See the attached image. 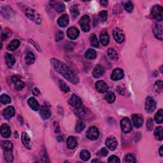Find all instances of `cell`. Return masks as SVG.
I'll use <instances>...</instances> for the list:
<instances>
[{
  "label": "cell",
  "instance_id": "1",
  "mask_svg": "<svg viewBox=\"0 0 163 163\" xmlns=\"http://www.w3.org/2000/svg\"><path fill=\"white\" fill-rule=\"evenodd\" d=\"M51 63L55 70L58 73L61 75L64 78H65L72 84H77L79 82V78L78 76L75 75L74 72L72 71L66 64L56 58L51 59Z\"/></svg>",
  "mask_w": 163,
  "mask_h": 163
},
{
  "label": "cell",
  "instance_id": "2",
  "mask_svg": "<svg viewBox=\"0 0 163 163\" xmlns=\"http://www.w3.org/2000/svg\"><path fill=\"white\" fill-rule=\"evenodd\" d=\"M26 15L28 19L36 24H40L42 22V18L40 15L33 9L28 8L26 9Z\"/></svg>",
  "mask_w": 163,
  "mask_h": 163
},
{
  "label": "cell",
  "instance_id": "3",
  "mask_svg": "<svg viewBox=\"0 0 163 163\" xmlns=\"http://www.w3.org/2000/svg\"><path fill=\"white\" fill-rule=\"evenodd\" d=\"M151 14L153 17L157 21L161 22L163 19V9L161 5H156L152 9Z\"/></svg>",
  "mask_w": 163,
  "mask_h": 163
},
{
  "label": "cell",
  "instance_id": "4",
  "mask_svg": "<svg viewBox=\"0 0 163 163\" xmlns=\"http://www.w3.org/2000/svg\"><path fill=\"white\" fill-rule=\"evenodd\" d=\"M157 103L154 98L152 96L147 98L145 101V110L148 113H152L156 108Z\"/></svg>",
  "mask_w": 163,
  "mask_h": 163
},
{
  "label": "cell",
  "instance_id": "5",
  "mask_svg": "<svg viewBox=\"0 0 163 163\" xmlns=\"http://www.w3.org/2000/svg\"><path fill=\"white\" fill-rule=\"evenodd\" d=\"M100 136V131L98 129L96 126H91L90 127L88 131H87L86 136L87 138L90 140H96Z\"/></svg>",
  "mask_w": 163,
  "mask_h": 163
},
{
  "label": "cell",
  "instance_id": "6",
  "mask_svg": "<svg viewBox=\"0 0 163 163\" xmlns=\"http://www.w3.org/2000/svg\"><path fill=\"white\" fill-rule=\"evenodd\" d=\"M120 127L122 131L125 133H128L132 130V126L130 120L127 117H124L120 121Z\"/></svg>",
  "mask_w": 163,
  "mask_h": 163
},
{
  "label": "cell",
  "instance_id": "7",
  "mask_svg": "<svg viewBox=\"0 0 163 163\" xmlns=\"http://www.w3.org/2000/svg\"><path fill=\"white\" fill-rule=\"evenodd\" d=\"M80 25L84 32H88L90 30V18L88 15L83 16L80 21Z\"/></svg>",
  "mask_w": 163,
  "mask_h": 163
},
{
  "label": "cell",
  "instance_id": "8",
  "mask_svg": "<svg viewBox=\"0 0 163 163\" xmlns=\"http://www.w3.org/2000/svg\"><path fill=\"white\" fill-rule=\"evenodd\" d=\"M69 104L76 108H78L81 107L82 106V102L80 98L78 97L77 95H76L75 94H72L70 99L68 101Z\"/></svg>",
  "mask_w": 163,
  "mask_h": 163
},
{
  "label": "cell",
  "instance_id": "9",
  "mask_svg": "<svg viewBox=\"0 0 163 163\" xmlns=\"http://www.w3.org/2000/svg\"><path fill=\"white\" fill-rule=\"evenodd\" d=\"M105 144L106 146H107V148H108L110 150H114L116 149L117 145H118V143H117V140L114 136H111L106 139Z\"/></svg>",
  "mask_w": 163,
  "mask_h": 163
},
{
  "label": "cell",
  "instance_id": "10",
  "mask_svg": "<svg viewBox=\"0 0 163 163\" xmlns=\"http://www.w3.org/2000/svg\"><path fill=\"white\" fill-rule=\"evenodd\" d=\"M113 37L117 43H121L124 41L125 35L123 31L119 28H116L113 31Z\"/></svg>",
  "mask_w": 163,
  "mask_h": 163
},
{
  "label": "cell",
  "instance_id": "11",
  "mask_svg": "<svg viewBox=\"0 0 163 163\" xmlns=\"http://www.w3.org/2000/svg\"><path fill=\"white\" fill-rule=\"evenodd\" d=\"M49 4H50V6L51 7H52L58 13H61L64 12V9H65V5L63 2L52 1L49 2Z\"/></svg>",
  "mask_w": 163,
  "mask_h": 163
},
{
  "label": "cell",
  "instance_id": "12",
  "mask_svg": "<svg viewBox=\"0 0 163 163\" xmlns=\"http://www.w3.org/2000/svg\"><path fill=\"white\" fill-rule=\"evenodd\" d=\"M132 120L134 126L136 128H140L143 126V118L142 115L133 114L132 115Z\"/></svg>",
  "mask_w": 163,
  "mask_h": 163
},
{
  "label": "cell",
  "instance_id": "13",
  "mask_svg": "<svg viewBox=\"0 0 163 163\" xmlns=\"http://www.w3.org/2000/svg\"><path fill=\"white\" fill-rule=\"evenodd\" d=\"M12 81L15 85V88L17 90H21L24 88V83L20 80V76L15 75L12 77Z\"/></svg>",
  "mask_w": 163,
  "mask_h": 163
},
{
  "label": "cell",
  "instance_id": "14",
  "mask_svg": "<svg viewBox=\"0 0 163 163\" xmlns=\"http://www.w3.org/2000/svg\"><path fill=\"white\" fill-rule=\"evenodd\" d=\"M124 76V71L122 69H120V68H116V69H115L112 72V74L111 75V78L113 80L117 81L123 78Z\"/></svg>",
  "mask_w": 163,
  "mask_h": 163
},
{
  "label": "cell",
  "instance_id": "15",
  "mask_svg": "<svg viewBox=\"0 0 163 163\" xmlns=\"http://www.w3.org/2000/svg\"><path fill=\"white\" fill-rule=\"evenodd\" d=\"M95 86H96V90L100 93H106L107 92V90H108V85L106 84V82H105L103 80L98 81L96 83Z\"/></svg>",
  "mask_w": 163,
  "mask_h": 163
},
{
  "label": "cell",
  "instance_id": "16",
  "mask_svg": "<svg viewBox=\"0 0 163 163\" xmlns=\"http://www.w3.org/2000/svg\"><path fill=\"white\" fill-rule=\"evenodd\" d=\"M162 24H156L153 29V32L155 37L160 41L162 40L163 34H162Z\"/></svg>",
  "mask_w": 163,
  "mask_h": 163
},
{
  "label": "cell",
  "instance_id": "17",
  "mask_svg": "<svg viewBox=\"0 0 163 163\" xmlns=\"http://www.w3.org/2000/svg\"><path fill=\"white\" fill-rule=\"evenodd\" d=\"M105 73V69L103 66L100 65V64H98L94 68L93 71V75L94 78H98L102 77Z\"/></svg>",
  "mask_w": 163,
  "mask_h": 163
},
{
  "label": "cell",
  "instance_id": "18",
  "mask_svg": "<svg viewBox=\"0 0 163 163\" xmlns=\"http://www.w3.org/2000/svg\"><path fill=\"white\" fill-rule=\"evenodd\" d=\"M79 30L75 27L70 28L67 31V35L71 40L77 39L79 36Z\"/></svg>",
  "mask_w": 163,
  "mask_h": 163
},
{
  "label": "cell",
  "instance_id": "19",
  "mask_svg": "<svg viewBox=\"0 0 163 163\" xmlns=\"http://www.w3.org/2000/svg\"><path fill=\"white\" fill-rule=\"evenodd\" d=\"M15 113H16L15 108L12 106H10V107H8L3 110V115L6 119H10L15 115Z\"/></svg>",
  "mask_w": 163,
  "mask_h": 163
},
{
  "label": "cell",
  "instance_id": "20",
  "mask_svg": "<svg viewBox=\"0 0 163 163\" xmlns=\"http://www.w3.org/2000/svg\"><path fill=\"white\" fill-rule=\"evenodd\" d=\"M69 17H68V15L66 14H63L61 16L58 20V24L61 26V28H66L67 26L69 24Z\"/></svg>",
  "mask_w": 163,
  "mask_h": 163
},
{
  "label": "cell",
  "instance_id": "21",
  "mask_svg": "<svg viewBox=\"0 0 163 163\" xmlns=\"http://www.w3.org/2000/svg\"><path fill=\"white\" fill-rule=\"evenodd\" d=\"M40 115L43 119L47 120L50 118V117L51 116V112L47 107L43 106L40 108Z\"/></svg>",
  "mask_w": 163,
  "mask_h": 163
},
{
  "label": "cell",
  "instance_id": "22",
  "mask_svg": "<svg viewBox=\"0 0 163 163\" xmlns=\"http://www.w3.org/2000/svg\"><path fill=\"white\" fill-rule=\"evenodd\" d=\"M22 142L23 143L24 146L28 149H31V146L30 144V142H31V139H30L29 136L26 133V132H23L22 134Z\"/></svg>",
  "mask_w": 163,
  "mask_h": 163
},
{
  "label": "cell",
  "instance_id": "23",
  "mask_svg": "<svg viewBox=\"0 0 163 163\" xmlns=\"http://www.w3.org/2000/svg\"><path fill=\"white\" fill-rule=\"evenodd\" d=\"M1 135L3 138H8L11 136V129L8 125L4 124L1 127Z\"/></svg>",
  "mask_w": 163,
  "mask_h": 163
},
{
  "label": "cell",
  "instance_id": "24",
  "mask_svg": "<svg viewBox=\"0 0 163 163\" xmlns=\"http://www.w3.org/2000/svg\"><path fill=\"white\" fill-rule=\"evenodd\" d=\"M100 40L102 45H104V46H107L110 42V36L108 35V33L105 31H102L100 34Z\"/></svg>",
  "mask_w": 163,
  "mask_h": 163
},
{
  "label": "cell",
  "instance_id": "25",
  "mask_svg": "<svg viewBox=\"0 0 163 163\" xmlns=\"http://www.w3.org/2000/svg\"><path fill=\"white\" fill-rule=\"evenodd\" d=\"M5 61L6 66L9 68H12L14 65L15 63H16V59H15L14 56L10 54V53H6L5 54Z\"/></svg>",
  "mask_w": 163,
  "mask_h": 163
},
{
  "label": "cell",
  "instance_id": "26",
  "mask_svg": "<svg viewBox=\"0 0 163 163\" xmlns=\"http://www.w3.org/2000/svg\"><path fill=\"white\" fill-rule=\"evenodd\" d=\"M28 103L30 108L35 111H37L40 108L38 102V101L34 97H31L29 98L28 100Z\"/></svg>",
  "mask_w": 163,
  "mask_h": 163
},
{
  "label": "cell",
  "instance_id": "27",
  "mask_svg": "<svg viewBox=\"0 0 163 163\" xmlns=\"http://www.w3.org/2000/svg\"><path fill=\"white\" fill-rule=\"evenodd\" d=\"M1 14L5 18H11L14 16V12L9 6H3L1 7Z\"/></svg>",
  "mask_w": 163,
  "mask_h": 163
},
{
  "label": "cell",
  "instance_id": "28",
  "mask_svg": "<svg viewBox=\"0 0 163 163\" xmlns=\"http://www.w3.org/2000/svg\"><path fill=\"white\" fill-rule=\"evenodd\" d=\"M78 142L77 140L74 136H70L67 140V146L68 149H74L77 146Z\"/></svg>",
  "mask_w": 163,
  "mask_h": 163
},
{
  "label": "cell",
  "instance_id": "29",
  "mask_svg": "<svg viewBox=\"0 0 163 163\" xmlns=\"http://www.w3.org/2000/svg\"><path fill=\"white\" fill-rule=\"evenodd\" d=\"M2 149L5 152H12L13 150V145L11 142L8 140H4L1 143Z\"/></svg>",
  "mask_w": 163,
  "mask_h": 163
},
{
  "label": "cell",
  "instance_id": "30",
  "mask_svg": "<svg viewBox=\"0 0 163 163\" xmlns=\"http://www.w3.org/2000/svg\"><path fill=\"white\" fill-rule=\"evenodd\" d=\"M21 45V41L17 39L13 40L7 46V49L10 51H13L17 49Z\"/></svg>",
  "mask_w": 163,
  "mask_h": 163
},
{
  "label": "cell",
  "instance_id": "31",
  "mask_svg": "<svg viewBox=\"0 0 163 163\" xmlns=\"http://www.w3.org/2000/svg\"><path fill=\"white\" fill-rule=\"evenodd\" d=\"M25 61L26 63H27L28 65H31L33 64L35 61V56L34 54L31 52H28L26 55L25 57Z\"/></svg>",
  "mask_w": 163,
  "mask_h": 163
},
{
  "label": "cell",
  "instance_id": "32",
  "mask_svg": "<svg viewBox=\"0 0 163 163\" xmlns=\"http://www.w3.org/2000/svg\"><path fill=\"white\" fill-rule=\"evenodd\" d=\"M96 52L95 50L92 48H89L85 53V56L87 59H94L96 58Z\"/></svg>",
  "mask_w": 163,
  "mask_h": 163
},
{
  "label": "cell",
  "instance_id": "33",
  "mask_svg": "<svg viewBox=\"0 0 163 163\" xmlns=\"http://www.w3.org/2000/svg\"><path fill=\"white\" fill-rule=\"evenodd\" d=\"M108 56L110 57V58L112 60L114 61H117L119 59L118 54H117V52H116L115 49H113L112 48L108 49Z\"/></svg>",
  "mask_w": 163,
  "mask_h": 163
},
{
  "label": "cell",
  "instance_id": "34",
  "mask_svg": "<svg viewBox=\"0 0 163 163\" xmlns=\"http://www.w3.org/2000/svg\"><path fill=\"white\" fill-rule=\"evenodd\" d=\"M154 135L155 137L158 140H162L163 139V129L161 126H159L155 128Z\"/></svg>",
  "mask_w": 163,
  "mask_h": 163
},
{
  "label": "cell",
  "instance_id": "35",
  "mask_svg": "<svg viewBox=\"0 0 163 163\" xmlns=\"http://www.w3.org/2000/svg\"><path fill=\"white\" fill-rule=\"evenodd\" d=\"M105 99L108 103H113L115 101V95L112 92H107L105 94Z\"/></svg>",
  "mask_w": 163,
  "mask_h": 163
},
{
  "label": "cell",
  "instance_id": "36",
  "mask_svg": "<svg viewBox=\"0 0 163 163\" xmlns=\"http://www.w3.org/2000/svg\"><path fill=\"white\" fill-rule=\"evenodd\" d=\"M155 121L157 124H162L163 122V112L162 110L160 109L155 115Z\"/></svg>",
  "mask_w": 163,
  "mask_h": 163
},
{
  "label": "cell",
  "instance_id": "37",
  "mask_svg": "<svg viewBox=\"0 0 163 163\" xmlns=\"http://www.w3.org/2000/svg\"><path fill=\"white\" fill-rule=\"evenodd\" d=\"M85 127V126L84 121L82 120H78L77 125H76L75 131L78 132V133H80V132H81L82 131H84Z\"/></svg>",
  "mask_w": 163,
  "mask_h": 163
},
{
  "label": "cell",
  "instance_id": "38",
  "mask_svg": "<svg viewBox=\"0 0 163 163\" xmlns=\"http://www.w3.org/2000/svg\"><path fill=\"white\" fill-rule=\"evenodd\" d=\"M80 157L84 161H88L90 158V154L88 150H83L80 154Z\"/></svg>",
  "mask_w": 163,
  "mask_h": 163
},
{
  "label": "cell",
  "instance_id": "39",
  "mask_svg": "<svg viewBox=\"0 0 163 163\" xmlns=\"http://www.w3.org/2000/svg\"><path fill=\"white\" fill-rule=\"evenodd\" d=\"M90 45H91L93 47L95 48H98L99 47V41H98L95 34H91V35H90Z\"/></svg>",
  "mask_w": 163,
  "mask_h": 163
},
{
  "label": "cell",
  "instance_id": "40",
  "mask_svg": "<svg viewBox=\"0 0 163 163\" xmlns=\"http://www.w3.org/2000/svg\"><path fill=\"white\" fill-rule=\"evenodd\" d=\"M124 161L126 162H131V163H134L136 162L135 156L132 154H127L124 157Z\"/></svg>",
  "mask_w": 163,
  "mask_h": 163
},
{
  "label": "cell",
  "instance_id": "41",
  "mask_svg": "<svg viewBox=\"0 0 163 163\" xmlns=\"http://www.w3.org/2000/svg\"><path fill=\"white\" fill-rule=\"evenodd\" d=\"M12 35V32L9 29H5L1 33V40H5Z\"/></svg>",
  "mask_w": 163,
  "mask_h": 163
},
{
  "label": "cell",
  "instance_id": "42",
  "mask_svg": "<svg viewBox=\"0 0 163 163\" xmlns=\"http://www.w3.org/2000/svg\"><path fill=\"white\" fill-rule=\"evenodd\" d=\"M1 102L3 105H7L11 103V98L7 94H3L1 96Z\"/></svg>",
  "mask_w": 163,
  "mask_h": 163
},
{
  "label": "cell",
  "instance_id": "43",
  "mask_svg": "<svg viewBox=\"0 0 163 163\" xmlns=\"http://www.w3.org/2000/svg\"><path fill=\"white\" fill-rule=\"evenodd\" d=\"M59 87H60V89H61L63 92L64 93H68L70 91V88L68 86V85L66 84L65 82L62 81V80H60L59 82Z\"/></svg>",
  "mask_w": 163,
  "mask_h": 163
},
{
  "label": "cell",
  "instance_id": "44",
  "mask_svg": "<svg viewBox=\"0 0 163 163\" xmlns=\"http://www.w3.org/2000/svg\"><path fill=\"white\" fill-rule=\"evenodd\" d=\"M124 8H125V10H126L127 12L131 13L132 12V10H133L134 5H133V4H132V3L131 1H128L124 4Z\"/></svg>",
  "mask_w": 163,
  "mask_h": 163
},
{
  "label": "cell",
  "instance_id": "45",
  "mask_svg": "<svg viewBox=\"0 0 163 163\" xmlns=\"http://www.w3.org/2000/svg\"><path fill=\"white\" fill-rule=\"evenodd\" d=\"M70 12H71V14L72 15V16H73L74 18L77 17L78 16V14H79V12H78V9L77 5H75L73 6H72L71 9H70Z\"/></svg>",
  "mask_w": 163,
  "mask_h": 163
},
{
  "label": "cell",
  "instance_id": "46",
  "mask_svg": "<svg viewBox=\"0 0 163 163\" xmlns=\"http://www.w3.org/2000/svg\"><path fill=\"white\" fill-rule=\"evenodd\" d=\"M5 159L6 161L12 162L14 159V156L12 154V152H5Z\"/></svg>",
  "mask_w": 163,
  "mask_h": 163
},
{
  "label": "cell",
  "instance_id": "47",
  "mask_svg": "<svg viewBox=\"0 0 163 163\" xmlns=\"http://www.w3.org/2000/svg\"><path fill=\"white\" fill-rule=\"evenodd\" d=\"M97 154L100 157H105L108 154V150H107V148L103 147L101 149L98 151Z\"/></svg>",
  "mask_w": 163,
  "mask_h": 163
},
{
  "label": "cell",
  "instance_id": "48",
  "mask_svg": "<svg viewBox=\"0 0 163 163\" xmlns=\"http://www.w3.org/2000/svg\"><path fill=\"white\" fill-rule=\"evenodd\" d=\"M155 89L157 93H161L162 91V80H157L155 84Z\"/></svg>",
  "mask_w": 163,
  "mask_h": 163
},
{
  "label": "cell",
  "instance_id": "49",
  "mask_svg": "<svg viewBox=\"0 0 163 163\" xmlns=\"http://www.w3.org/2000/svg\"><path fill=\"white\" fill-rule=\"evenodd\" d=\"M99 17L102 21H106L108 17V12L106 10H102L99 13Z\"/></svg>",
  "mask_w": 163,
  "mask_h": 163
},
{
  "label": "cell",
  "instance_id": "50",
  "mask_svg": "<svg viewBox=\"0 0 163 163\" xmlns=\"http://www.w3.org/2000/svg\"><path fill=\"white\" fill-rule=\"evenodd\" d=\"M75 112H76V113L77 114V115H78L80 117L84 116L86 114V111L85 110V108L84 107H82V106L81 107L77 108V110H76Z\"/></svg>",
  "mask_w": 163,
  "mask_h": 163
},
{
  "label": "cell",
  "instance_id": "51",
  "mask_svg": "<svg viewBox=\"0 0 163 163\" xmlns=\"http://www.w3.org/2000/svg\"><path fill=\"white\" fill-rule=\"evenodd\" d=\"M120 162V159L114 155H111V156L108 159V162H110V163H117V162Z\"/></svg>",
  "mask_w": 163,
  "mask_h": 163
},
{
  "label": "cell",
  "instance_id": "52",
  "mask_svg": "<svg viewBox=\"0 0 163 163\" xmlns=\"http://www.w3.org/2000/svg\"><path fill=\"white\" fill-rule=\"evenodd\" d=\"M154 127V123H153V120L152 119H149L147 120V129L148 131H152L153 130Z\"/></svg>",
  "mask_w": 163,
  "mask_h": 163
},
{
  "label": "cell",
  "instance_id": "53",
  "mask_svg": "<svg viewBox=\"0 0 163 163\" xmlns=\"http://www.w3.org/2000/svg\"><path fill=\"white\" fill-rule=\"evenodd\" d=\"M63 38V33L61 31H58V33H56V40L57 41H59L61 40Z\"/></svg>",
  "mask_w": 163,
  "mask_h": 163
},
{
  "label": "cell",
  "instance_id": "54",
  "mask_svg": "<svg viewBox=\"0 0 163 163\" xmlns=\"http://www.w3.org/2000/svg\"><path fill=\"white\" fill-rule=\"evenodd\" d=\"M28 40H29V41L30 43H31L33 45H34V47H35V48H37V50L38 51V52H40V47H39V45H38L36 43H35V41H33L32 39H28Z\"/></svg>",
  "mask_w": 163,
  "mask_h": 163
},
{
  "label": "cell",
  "instance_id": "55",
  "mask_svg": "<svg viewBox=\"0 0 163 163\" xmlns=\"http://www.w3.org/2000/svg\"><path fill=\"white\" fill-rule=\"evenodd\" d=\"M33 95L34 96H37L39 95L40 92V90L38 89L37 88H35V89H33Z\"/></svg>",
  "mask_w": 163,
  "mask_h": 163
},
{
  "label": "cell",
  "instance_id": "56",
  "mask_svg": "<svg viewBox=\"0 0 163 163\" xmlns=\"http://www.w3.org/2000/svg\"><path fill=\"white\" fill-rule=\"evenodd\" d=\"M117 91H118V93H119V94H124V90L122 88H120V86H119L118 88H117Z\"/></svg>",
  "mask_w": 163,
  "mask_h": 163
},
{
  "label": "cell",
  "instance_id": "57",
  "mask_svg": "<svg viewBox=\"0 0 163 163\" xmlns=\"http://www.w3.org/2000/svg\"><path fill=\"white\" fill-rule=\"evenodd\" d=\"M100 5L101 6H107L108 5V1H106V0H102V1H100Z\"/></svg>",
  "mask_w": 163,
  "mask_h": 163
},
{
  "label": "cell",
  "instance_id": "58",
  "mask_svg": "<svg viewBox=\"0 0 163 163\" xmlns=\"http://www.w3.org/2000/svg\"><path fill=\"white\" fill-rule=\"evenodd\" d=\"M54 130H55L56 133H58V132H60V128H59V126L58 123L57 124V127H56V124H54Z\"/></svg>",
  "mask_w": 163,
  "mask_h": 163
},
{
  "label": "cell",
  "instance_id": "59",
  "mask_svg": "<svg viewBox=\"0 0 163 163\" xmlns=\"http://www.w3.org/2000/svg\"><path fill=\"white\" fill-rule=\"evenodd\" d=\"M163 146H161V147L159 148V154H160L161 156H163Z\"/></svg>",
  "mask_w": 163,
  "mask_h": 163
},
{
  "label": "cell",
  "instance_id": "60",
  "mask_svg": "<svg viewBox=\"0 0 163 163\" xmlns=\"http://www.w3.org/2000/svg\"><path fill=\"white\" fill-rule=\"evenodd\" d=\"M93 162H101V161L100 160H98V159H94V160H93L92 161Z\"/></svg>",
  "mask_w": 163,
  "mask_h": 163
}]
</instances>
